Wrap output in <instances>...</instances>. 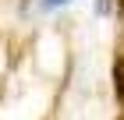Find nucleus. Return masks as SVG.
Segmentation results:
<instances>
[{"instance_id":"obj_1","label":"nucleus","mask_w":124,"mask_h":120,"mask_svg":"<svg viewBox=\"0 0 124 120\" xmlns=\"http://www.w3.org/2000/svg\"><path fill=\"white\" fill-rule=\"evenodd\" d=\"M71 0H39V7L46 11V14H57V11H64Z\"/></svg>"}]
</instances>
